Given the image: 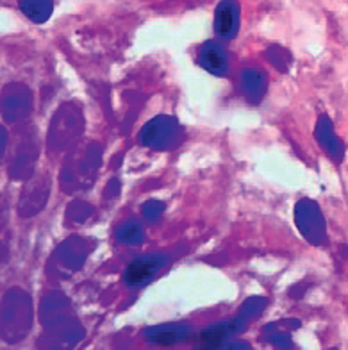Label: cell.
I'll list each match as a JSON object with an SVG mask.
<instances>
[{
    "label": "cell",
    "instance_id": "obj_1",
    "mask_svg": "<svg viewBox=\"0 0 348 350\" xmlns=\"http://www.w3.org/2000/svg\"><path fill=\"white\" fill-rule=\"evenodd\" d=\"M137 139L143 147L152 148V150H168V148L177 147L184 139L183 125L175 120L174 116H156L143 125L137 134Z\"/></svg>",
    "mask_w": 348,
    "mask_h": 350
},
{
    "label": "cell",
    "instance_id": "obj_2",
    "mask_svg": "<svg viewBox=\"0 0 348 350\" xmlns=\"http://www.w3.org/2000/svg\"><path fill=\"white\" fill-rule=\"evenodd\" d=\"M295 221H297L298 230L309 243L323 245L327 238V224L323 220L320 206L314 200L302 198L295 206Z\"/></svg>",
    "mask_w": 348,
    "mask_h": 350
},
{
    "label": "cell",
    "instance_id": "obj_3",
    "mask_svg": "<svg viewBox=\"0 0 348 350\" xmlns=\"http://www.w3.org/2000/svg\"><path fill=\"white\" fill-rule=\"evenodd\" d=\"M168 258L165 254H147L129 262L124 272V282L129 288H143L166 267Z\"/></svg>",
    "mask_w": 348,
    "mask_h": 350
},
{
    "label": "cell",
    "instance_id": "obj_4",
    "mask_svg": "<svg viewBox=\"0 0 348 350\" xmlns=\"http://www.w3.org/2000/svg\"><path fill=\"white\" fill-rule=\"evenodd\" d=\"M247 318L243 317L241 313L236 318L229 320V322H220L216 325H211V327L204 329L198 336V345L204 347V349H222V347L238 332L245 331L248 327Z\"/></svg>",
    "mask_w": 348,
    "mask_h": 350
},
{
    "label": "cell",
    "instance_id": "obj_5",
    "mask_svg": "<svg viewBox=\"0 0 348 350\" xmlns=\"http://www.w3.org/2000/svg\"><path fill=\"white\" fill-rule=\"evenodd\" d=\"M241 10L236 0H222L215 11V33L216 36L230 42L238 36Z\"/></svg>",
    "mask_w": 348,
    "mask_h": 350
},
{
    "label": "cell",
    "instance_id": "obj_6",
    "mask_svg": "<svg viewBox=\"0 0 348 350\" xmlns=\"http://www.w3.org/2000/svg\"><path fill=\"white\" fill-rule=\"evenodd\" d=\"M198 65L216 77H225L230 70L229 54L222 43L209 40L198 51Z\"/></svg>",
    "mask_w": 348,
    "mask_h": 350
},
{
    "label": "cell",
    "instance_id": "obj_7",
    "mask_svg": "<svg viewBox=\"0 0 348 350\" xmlns=\"http://www.w3.org/2000/svg\"><path fill=\"white\" fill-rule=\"evenodd\" d=\"M314 136L317 142L320 143V147L329 154V157L336 165H341L345 159V145L343 142L338 138V134L334 133L332 122L327 115H321L314 127Z\"/></svg>",
    "mask_w": 348,
    "mask_h": 350
},
{
    "label": "cell",
    "instance_id": "obj_8",
    "mask_svg": "<svg viewBox=\"0 0 348 350\" xmlns=\"http://www.w3.org/2000/svg\"><path fill=\"white\" fill-rule=\"evenodd\" d=\"M145 340L159 343V345H174L186 341L193 336V327L188 323H161L143 331Z\"/></svg>",
    "mask_w": 348,
    "mask_h": 350
},
{
    "label": "cell",
    "instance_id": "obj_9",
    "mask_svg": "<svg viewBox=\"0 0 348 350\" xmlns=\"http://www.w3.org/2000/svg\"><path fill=\"white\" fill-rule=\"evenodd\" d=\"M239 88H241L243 97L250 104H259L265 98L268 90V79L266 74L259 68H245L239 77Z\"/></svg>",
    "mask_w": 348,
    "mask_h": 350
},
{
    "label": "cell",
    "instance_id": "obj_10",
    "mask_svg": "<svg viewBox=\"0 0 348 350\" xmlns=\"http://www.w3.org/2000/svg\"><path fill=\"white\" fill-rule=\"evenodd\" d=\"M18 8L31 22L45 23L52 16L54 0H18Z\"/></svg>",
    "mask_w": 348,
    "mask_h": 350
},
{
    "label": "cell",
    "instance_id": "obj_11",
    "mask_svg": "<svg viewBox=\"0 0 348 350\" xmlns=\"http://www.w3.org/2000/svg\"><path fill=\"white\" fill-rule=\"evenodd\" d=\"M115 238L116 241L125 245H139L145 238V232H143V227L134 220L124 221L120 224L115 229Z\"/></svg>",
    "mask_w": 348,
    "mask_h": 350
},
{
    "label": "cell",
    "instance_id": "obj_12",
    "mask_svg": "<svg viewBox=\"0 0 348 350\" xmlns=\"http://www.w3.org/2000/svg\"><path fill=\"white\" fill-rule=\"evenodd\" d=\"M265 332H268V340L277 347H293L291 343H286V340H289V332L286 331L284 322L271 323L270 327H266Z\"/></svg>",
    "mask_w": 348,
    "mask_h": 350
},
{
    "label": "cell",
    "instance_id": "obj_13",
    "mask_svg": "<svg viewBox=\"0 0 348 350\" xmlns=\"http://www.w3.org/2000/svg\"><path fill=\"white\" fill-rule=\"evenodd\" d=\"M266 57H268V59L271 61V65L277 70H280V72H286L289 66V61H291L288 52L279 49V46H271L270 51H268V54H266Z\"/></svg>",
    "mask_w": 348,
    "mask_h": 350
},
{
    "label": "cell",
    "instance_id": "obj_14",
    "mask_svg": "<svg viewBox=\"0 0 348 350\" xmlns=\"http://www.w3.org/2000/svg\"><path fill=\"white\" fill-rule=\"evenodd\" d=\"M165 211V204L159 202V200H148V202L143 204L142 213L143 218L148 221H157Z\"/></svg>",
    "mask_w": 348,
    "mask_h": 350
},
{
    "label": "cell",
    "instance_id": "obj_15",
    "mask_svg": "<svg viewBox=\"0 0 348 350\" xmlns=\"http://www.w3.org/2000/svg\"><path fill=\"white\" fill-rule=\"evenodd\" d=\"M222 349H250V343H247V341H236V343H230V341H227Z\"/></svg>",
    "mask_w": 348,
    "mask_h": 350
}]
</instances>
